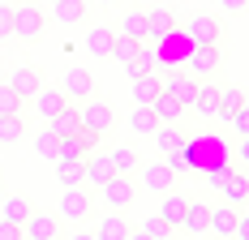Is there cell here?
<instances>
[{
  "label": "cell",
  "mask_w": 249,
  "mask_h": 240,
  "mask_svg": "<svg viewBox=\"0 0 249 240\" xmlns=\"http://www.w3.org/2000/svg\"><path fill=\"white\" fill-rule=\"evenodd\" d=\"M241 103H245V95H241L236 86H219V112H215V116H219V120H232V112H236Z\"/></svg>",
  "instance_id": "cell-36"
},
{
  "label": "cell",
  "mask_w": 249,
  "mask_h": 240,
  "mask_svg": "<svg viewBox=\"0 0 249 240\" xmlns=\"http://www.w3.org/2000/svg\"><path fill=\"white\" fill-rule=\"evenodd\" d=\"M48 124L56 129V133H60V137H77V133H82V112H77L73 103H69V107H65V112H60L56 120H48Z\"/></svg>",
  "instance_id": "cell-29"
},
{
  "label": "cell",
  "mask_w": 249,
  "mask_h": 240,
  "mask_svg": "<svg viewBox=\"0 0 249 240\" xmlns=\"http://www.w3.org/2000/svg\"><path fill=\"white\" fill-rule=\"evenodd\" d=\"M0 219H9V223H26V219H30V202H26L22 193L4 197V202H0Z\"/></svg>",
  "instance_id": "cell-32"
},
{
  "label": "cell",
  "mask_w": 249,
  "mask_h": 240,
  "mask_svg": "<svg viewBox=\"0 0 249 240\" xmlns=\"http://www.w3.org/2000/svg\"><path fill=\"white\" fill-rule=\"evenodd\" d=\"M172 180H176V171H172L168 159H163V163H142V189L146 193H168Z\"/></svg>",
  "instance_id": "cell-10"
},
{
  "label": "cell",
  "mask_w": 249,
  "mask_h": 240,
  "mask_svg": "<svg viewBox=\"0 0 249 240\" xmlns=\"http://www.w3.org/2000/svg\"><path fill=\"white\" fill-rule=\"evenodd\" d=\"M60 146H65V137H60V133H56V129H43V133H39V137H35V150H39V154H43V159H52V163H56V159H60Z\"/></svg>",
  "instance_id": "cell-33"
},
{
  "label": "cell",
  "mask_w": 249,
  "mask_h": 240,
  "mask_svg": "<svg viewBox=\"0 0 249 240\" xmlns=\"http://www.w3.org/2000/svg\"><path fill=\"white\" fill-rule=\"evenodd\" d=\"M26 124H22V112H9V116H0V146H13L22 142Z\"/></svg>",
  "instance_id": "cell-35"
},
{
  "label": "cell",
  "mask_w": 249,
  "mask_h": 240,
  "mask_svg": "<svg viewBox=\"0 0 249 240\" xmlns=\"http://www.w3.org/2000/svg\"><path fill=\"white\" fill-rule=\"evenodd\" d=\"M228 176H232V159H228V163H215V168H206V185H211V189H224Z\"/></svg>",
  "instance_id": "cell-40"
},
{
  "label": "cell",
  "mask_w": 249,
  "mask_h": 240,
  "mask_svg": "<svg viewBox=\"0 0 249 240\" xmlns=\"http://www.w3.org/2000/svg\"><path fill=\"white\" fill-rule=\"evenodd\" d=\"M236 223H241V206H232V202L211 206V232L215 236H236Z\"/></svg>",
  "instance_id": "cell-14"
},
{
  "label": "cell",
  "mask_w": 249,
  "mask_h": 240,
  "mask_svg": "<svg viewBox=\"0 0 249 240\" xmlns=\"http://www.w3.org/2000/svg\"><path fill=\"white\" fill-rule=\"evenodd\" d=\"M99 236L103 240H129V236H133V227H129L121 215H103L99 219Z\"/></svg>",
  "instance_id": "cell-34"
},
{
  "label": "cell",
  "mask_w": 249,
  "mask_h": 240,
  "mask_svg": "<svg viewBox=\"0 0 249 240\" xmlns=\"http://www.w3.org/2000/svg\"><path fill=\"white\" fill-rule=\"evenodd\" d=\"M95 4H103V9H107V4H116V0H95Z\"/></svg>",
  "instance_id": "cell-49"
},
{
  "label": "cell",
  "mask_w": 249,
  "mask_h": 240,
  "mask_svg": "<svg viewBox=\"0 0 249 240\" xmlns=\"http://www.w3.org/2000/svg\"><path fill=\"white\" fill-rule=\"evenodd\" d=\"M9 112H22V95H18L13 82L4 77V82H0V116H9Z\"/></svg>",
  "instance_id": "cell-38"
},
{
  "label": "cell",
  "mask_w": 249,
  "mask_h": 240,
  "mask_svg": "<svg viewBox=\"0 0 249 240\" xmlns=\"http://www.w3.org/2000/svg\"><path fill=\"white\" fill-rule=\"evenodd\" d=\"M189 159H194V168H215V163H228V150L219 137H211V142H189Z\"/></svg>",
  "instance_id": "cell-8"
},
{
  "label": "cell",
  "mask_w": 249,
  "mask_h": 240,
  "mask_svg": "<svg viewBox=\"0 0 249 240\" xmlns=\"http://www.w3.org/2000/svg\"><path fill=\"white\" fill-rule=\"evenodd\" d=\"M138 51H142V39H133V34H121L116 30V48H112V60H121L124 69L138 60Z\"/></svg>",
  "instance_id": "cell-27"
},
{
  "label": "cell",
  "mask_w": 249,
  "mask_h": 240,
  "mask_svg": "<svg viewBox=\"0 0 249 240\" xmlns=\"http://www.w3.org/2000/svg\"><path fill=\"white\" fill-rule=\"evenodd\" d=\"M180 227H185L189 236H202V232H211V206L189 197V210H185V223H180Z\"/></svg>",
  "instance_id": "cell-20"
},
{
  "label": "cell",
  "mask_w": 249,
  "mask_h": 240,
  "mask_svg": "<svg viewBox=\"0 0 249 240\" xmlns=\"http://www.w3.org/2000/svg\"><path fill=\"white\" fill-rule=\"evenodd\" d=\"M112 176H116L112 154H107V150H103V154H95V150H90V154H86V185H90V189H103Z\"/></svg>",
  "instance_id": "cell-12"
},
{
  "label": "cell",
  "mask_w": 249,
  "mask_h": 240,
  "mask_svg": "<svg viewBox=\"0 0 249 240\" xmlns=\"http://www.w3.org/2000/svg\"><path fill=\"white\" fill-rule=\"evenodd\" d=\"M155 142H159V150H163V154H176V150H185V133H180V129H176V124H159V129H155Z\"/></svg>",
  "instance_id": "cell-30"
},
{
  "label": "cell",
  "mask_w": 249,
  "mask_h": 240,
  "mask_svg": "<svg viewBox=\"0 0 249 240\" xmlns=\"http://www.w3.org/2000/svg\"><path fill=\"white\" fill-rule=\"evenodd\" d=\"M138 236H146V240H163V236H172V227H168L163 219L155 215V219H142V223H138Z\"/></svg>",
  "instance_id": "cell-39"
},
{
  "label": "cell",
  "mask_w": 249,
  "mask_h": 240,
  "mask_svg": "<svg viewBox=\"0 0 249 240\" xmlns=\"http://www.w3.org/2000/svg\"><path fill=\"white\" fill-rule=\"evenodd\" d=\"M60 90L69 99H90L95 95V73L86 69V65H69L65 77H60Z\"/></svg>",
  "instance_id": "cell-6"
},
{
  "label": "cell",
  "mask_w": 249,
  "mask_h": 240,
  "mask_svg": "<svg viewBox=\"0 0 249 240\" xmlns=\"http://www.w3.org/2000/svg\"><path fill=\"white\" fill-rule=\"evenodd\" d=\"M155 51H159V73L168 69H180L185 60H189V51H194V39H189V30H168L159 43H155Z\"/></svg>",
  "instance_id": "cell-1"
},
{
  "label": "cell",
  "mask_w": 249,
  "mask_h": 240,
  "mask_svg": "<svg viewBox=\"0 0 249 240\" xmlns=\"http://www.w3.org/2000/svg\"><path fill=\"white\" fill-rule=\"evenodd\" d=\"M163 90L189 107V103H194V95H198V77L185 69V65H180V69H168V73H163Z\"/></svg>",
  "instance_id": "cell-5"
},
{
  "label": "cell",
  "mask_w": 249,
  "mask_h": 240,
  "mask_svg": "<svg viewBox=\"0 0 249 240\" xmlns=\"http://www.w3.org/2000/svg\"><path fill=\"white\" fill-rule=\"evenodd\" d=\"M150 107H155L159 124H176V120H180V112H185V103H180V99H172L168 90H159V99H155Z\"/></svg>",
  "instance_id": "cell-26"
},
{
  "label": "cell",
  "mask_w": 249,
  "mask_h": 240,
  "mask_svg": "<svg viewBox=\"0 0 249 240\" xmlns=\"http://www.w3.org/2000/svg\"><path fill=\"white\" fill-rule=\"evenodd\" d=\"M245 4H249V0H219V9H224V13H241Z\"/></svg>",
  "instance_id": "cell-45"
},
{
  "label": "cell",
  "mask_w": 249,
  "mask_h": 240,
  "mask_svg": "<svg viewBox=\"0 0 249 240\" xmlns=\"http://www.w3.org/2000/svg\"><path fill=\"white\" fill-rule=\"evenodd\" d=\"M129 129H133V133H155V129H159V116H155V107H150V103H133Z\"/></svg>",
  "instance_id": "cell-28"
},
{
  "label": "cell",
  "mask_w": 249,
  "mask_h": 240,
  "mask_svg": "<svg viewBox=\"0 0 249 240\" xmlns=\"http://www.w3.org/2000/svg\"><path fill=\"white\" fill-rule=\"evenodd\" d=\"M129 82H133V103H155L159 90H163V77H159L155 69L138 73V77H129Z\"/></svg>",
  "instance_id": "cell-16"
},
{
  "label": "cell",
  "mask_w": 249,
  "mask_h": 240,
  "mask_svg": "<svg viewBox=\"0 0 249 240\" xmlns=\"http://www.w3.org/2000/svg\"><path fill=\"white\" fill-rule=\"evenodd\" d=\"M22 223H9V219H0V240H22Z\"/></svg>",
  "instance_id": "cell-44"
},
{
  "label": "cell",
  "mask_w": 249,
  "mask_h": 240,
  "mask_svg": "<svg viewBox=\"0 0 249 240\" xmlns=\"http://www.w3.org/2000/svg\"><path fill=\"white\" fill-rule=\"evenodd\" d=\"M241 215H249V197H245V202H241Z\"/></svg>",
  "instance_id": "cell-48"
},
{
  "label": "cell",
  "mask_w": 249,
  "mask_h": 240,
  "mask_svg": "<svg viewBox=\"0 0 249 240\" xmlns=\"http://www.w3.org/2000/svg\"><path fill=\"white\" fill-rule=\"evenodd\" d=\"M65 107H69V95H65L60 86H56V90L39 86V95H35V112H39L43 120H56L60 112H65Z\"/></svg>",
  "instance_id": "cell-13"
},
{
  "label": "cell",
  "mask_w": 249,
  "mask_h": 240,
  "mask_svg": "<svg viewBox=\"0 0 249 240\" xmlns=\"http://www.w3.org/2000/svg\"><path fill=\"white\" fill-rule=\"evenodd\" d=\"M52 13L60 26H77L86 17V0H52Z\"/></svg>",
  "instance_id": "cell-23"
},
{
  "label": "cell",
  "mask_w": 249,
  "mask_h": 240,
  "mask_svg": "<svg viewBox=\"0 0 249 240\" xmlns=\"http://www.w3.org/2000/svg\"><path fill=\"white\" fill-rule=\"evenodd\" d=\"M185 30H189L194 43H219V17L215 13H194L185 22Z\"/></svg>",
  "instance_id": "cell-11"
},
{
  "label": "cell",
  "mask_w": 249,
  "mask_h": 240,
  "mask_svg": "<svg viewBox=\"0 0 249 240\" xmlns=\"http://www.w3.org/2000/svg\"><path fill=\"white\" fill-rule=\"evenodd\" d=\"M77 112H82V129H86V133H99V137L112 129V120H116V116H112V107H107L103 99H95V95L82 99V107H77Z\"/></svg>",
  "instance_id": "cell-4"
},
{
  "label": "cell",
  "mask_w": 249,
  "mask_h": 240,
  "mask_svg": "<svg viewBox=\"0 0 249 240\" xmlns=\"http://www.w3.org/2000/svg\"><path fill=\"white\" fill-rule=\"evenodd\" d=\"M22 232L30 240H56V219L52 215H39V210H30V219L22 223Z\"/></svg>",
  "instance_id": "cell-21"
},
{
  "label": "cell",
  "mask_w": 249,
  "mask_h": 240,
  "mask_svg": "<svg viewBox=\"0 0 249 240\" xmlns=\"http://www.w3.org/2000/svg\"><path fill=\"white\" fill-rule=\"evenodd\" d=\"M107 154H112V168L121 171V176H133V171L142 168V163H138V154H133L129 146H116V150H107Z\"/></svg>",
  "instance_id": "cell-37"
},
{
  "label": "cell",
  "mask_w": 249,
  "mask_h": 240,
  "mask_svg": "<svg viewBox=\"0 0 249 240\" xmlns=\"http://www.w3.org/2000/svg\"><path fill=\"white\" fill-rule=\"evenodd\" d=\"M241 163L249 168V137H241Z\"/></svg>",
  "instance_id": "cell-47"
},
{
  "label": "cell",
  "mask_w": 249,
  "mask_h": 240,
  "mask_svg": "<svg viewBox=\"0 0 249 240\" xmlns=\"http://www.w3.org/2000/svg\"><path fill=\"white\" fill-rule=\"evenodd\" d=\"M224 202H232V206H241V202H245L249 197V171H241V168H232V176H228L224 180Z\"/></svg>",
  "instance_id": "cell-22"
},
{
  "label": "cell",
  "mask_w": 249,
  "mask_h": 240,
  "mask_svg": "<svg viewBox=\"0 0 249 240\" xmlns=\"http://www.w3.org/2000/svg\"><path fill=\"white\" fill-rule=\"evenodd\" d=\"M228 124H232V129H236L241 137H249V103H241V107L232 112V120H228Z\"/></svg>",
  "instance_id": "cell-41"
},
{
  "label": "cell",
  "mask_w": 249,
  "mask_h": 240,
  "mask_svg": "<svg viewBox=\"0 0 249 240\" xmlns=\"http://www.w3.org/2000/svg\"><path fill=\"white\" fill-rule=\"evenodd\" d=\"M116 30L121 34H133V39H146V9H124Z\"/></svg>",
  "instance_id": "cell-31"
},
{
  "label": "cell",
  "mask_w": 249,
  "mask_h": 240,
  "mask_svg": "<svg viewBox=\"0 0 249 240\" xmlns=\"http://www.w3.org/2000/svg\"><path fill=\"white\" fill-rule=\"evenodd\" d=\"M56 215L65 219V223L90 219V193L82 189V185H65V197H60V206H56Z\"/></svg>",
  "instance_id": "cell-3"
},
{
  "label": "cell",
  "mask_w": 249,
  "mask_h": 240,
  "mask_svg": "<svg viewBox=\"0 0 249 240\" xmlns=\"http://www.w3.org/2000/svg\"><path fill=\"white\" fill-rule=\"evenodd\" d=\"M56 180L60 185H86V159H56Z\"/></svg>",
  "instance_id": "cell-24"
},
{
  "label": "cell",
  "mask_w": 249,
  "mask_h": 240,
  "mask_svg": "<svg viewBox=\"0 0 249 240\" xmlns=\"http://www.w3.org/2000/svg\"><path fill=\"white\" fill-rule=\"evenodd\" d=\"M116 48V30H107V26H95L90 34H86V51L95 56V60H107Z\"/></svg>",
  "instance_id": "cell-19"
},
{
  "label": "cell",
  "mask_w": 249,
  "mask_h": 240,
  "mask_svg": "<svg viewBox=\"0 0 249 240\" xmlns=\"http://www.w3.org/2000/svg\"><path fill=\"white\" fill-rule=\"evenodd\" d=\"M168 163H172V171H176V176L194 171V159H189V150H176V154H168Z\"/></svg>",
  "instance_id": "cell-43"
},
{
  "label": "cell",
  "mask_w": 249,
  "mask_h": 240,
  "mask_svg": "<svg viewBox=\"0 0 249 240\" xmlns=\"http://www.w3.org/2000/svg\"><path fill=\"white\" fill-rule=\"evenodd\" d=\"M189 107H194L198 116H215V112H219V86H211V82L202 86V82H198V95H194Z\"/></svg>",
  "instance_id": "cell-25"
},
{
  "label": "cell",
  "mask_w": 249,
  "mask_h": 240,
  "mask_svg": "<svg viewBox=\"0 0 249 240\" xmlns=\"http://www.w3.org/2000/svg\"><path fill=\"white\" fill-rule=\"evenodd\" d=\"M9 82H13V90H18L22 99H35V95H39V86H43V77H39L35 65H18V69L9 73Z\"/></svg>",
  "instance_id": "cell-17"
},
{
  "label": "cell",
  "mask_w": 249,
  "mask_h": 240,
  "mask_svg": "<svg viewBox=\"0 0 249 240\" xmlns=\"http://www.w3.org/2000/svg\"><path fill=\"white\" fill-rule=\"evenodd\" d=\"M43 26H48V17H43V9H39L35 0H18V4H13V39L35 43V39L43 34Z\"/></svg>",
  "instance_id": "cell-2"
},
{
  "label": "cell",
  "mask_w": 249,
  "mask_h": 240,
  "mask_svg": "<svg viewBox=\"0 0 249 240\" xmlns=\"http://www.w3.org/2000/svg\"><path fill=\"white\" fill-rule=\"evenodd\" d=\"M185 210H189V197L185 193H163V202H159V219L168 223V227H180L185 223Z\"/></svg>",
  "instance_id": "cell-15"
},
{
  "label": "cell",
  "mask_w": 249,
  "mask_h": 240,
  "mask_svg": "<svg viewBox=\"0 0 249 240\" xmlns=\"http://www.w3.org/2000/svg\"><path fill=\"white\" fill-rule=\"evenodd\" d=\"M236 236L249 240V215H241V223H236Z\"/></svg>",
  "instance_id": "cell-46"
},
{
  "label": "cell",
  "mask_w": 249,
  "mask_h": 240,
  "mask_svg": "<svg viewBox=\"0 0 249 240\" xmlns=\"http://www.w3.org/2000/svg\"><path fill=\"white\" fill-rule=\"evenodd\" d=\"M172 26H176V13L168 9V4H159V9H146V39H155V43H159V39H163Z\"/></svg>",
  "instance_id": "cell-18"
},
{
  "label": "cell",
  "mask_w": 249,
  "mask_h": 240,
  "mask_svg": "<svg viewBox=\"0 0 249 240\" xmlns=\"http://www.w3.org/2000/svg\"><path fill=\"white\" fill-rule=\"evenodd\" d=\"M185 69L194 73V77H211V73L219 69V43H194L189 60H185Z\"/></svg>",
  "instance_id": "cell-7"
},
{
  "label": "cell",
  "mask_w": 249,
  "mask_h": 240,
  "mask_svg": "<svg viewBox=\"0 0 249 240\" xmlns=\"http://www.w3.org/2000/svg\"><path fill=\"white\" fill-rule=\"evenodd\" d=\"M99 193H103V202H107L112 210H124V206H129V202L138 197L133 180H129V176H121V171H116V176H112V180H107V185H103Z\"/></svg>",
  "instance_id": "cell-9"
},
{
  "label": "cell",
  "mask_w": 249,
  "mask_h": 240,
  "mask_svg": "<svg viewBox=\"0 0 249 240\" xmlns=\"http://www.w3.org/2000/svg\"><path fill=\"white\" fill-rule=\"evenodd\" d=\"M4 39H13V4L0 0V43H4Z\"/></svg>",
  "instance_id": "cell-42"
}]
</instances>
